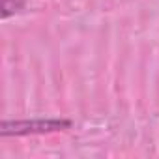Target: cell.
<instances>
[{
	"label": "cell",
	"mask_w": 159,
	"mask_h": 159,
	"mask_svg": "<svg viewBox=\"0 0 159 159\" xmlns=\"http://www.w3.org/2000/svg\"><path fill=\"white\" fill-rule=\"evenodd\" d=\"M69 122L62 120H32V122H4L2 135H26V133H49L67 127Z\"/></svg>",
	"instance_id": "obj_1"
},
{
	"label": "cell",
	"mask_w": 159,
	"mask_h": 159,
	"mask_svg": "<svg viewBox=\"0 0 159 159\" xmlns=\"http://www.w3.org/2000/svg\"><path fill=\"white\" fill-rule=\"evenodd\" d=\"M10 2H11V0H4V6H8ZM15 2H17V8H21V6L25 4V0H15Z\"/></svg>",
	"instance_id": "obj_2"
}]
</instances>
